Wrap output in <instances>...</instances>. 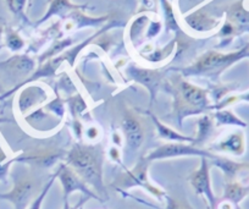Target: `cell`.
<instances>
[{"instance_id": "obj_1", "label": "cell", "mask_w": 249, "mask_h": 209, "mask_svg": "<svg viewBox=\"0 0 249 209\" xmlns=\"http://www.w3.org/2000/svg\"><path fill=\"white\" fill-rule=\"evenodd\" d=\"M66 164L88 185L95 193L105 201L107 199V187L104 184L105 152L102 146L92 143H73L66 152Z\"/></svg>"}, {"instance_id": "obj_2", "label": "cell", "mask_w": 249, "mask_h": 209, "mask_svg": "<svg viewBox=\"0 0 249 209\" xmlns=\"http://www.w3.org/2000/svg\"><path fill=\"white\" fill-rule=\"evenodd\" d=\"M249 57V44L242 49L231 53H220L209 50L200 55L191 66L179 70L183 76H213L217 77L225 70L238 62L239 60Z\"/></svg>"}, {"instance_id": "obj_3", "label": "cell", "mask_w": 249, "mask_h": 209, "mask_svg": "<svg viewBox=\"0 0 249 209\" xmlns=\"http://www.w3.org/2000/svg\"><path fill=\"white\" fill-rule=\"evenodd\" d=\"M148 163L145 158L141 159L135 168L124 170V174L116 180L115 185L120 190H128L132 187H142L148 193L154 196L159 201H164L166 192L152 184L148 177Z\"/></svg>"}, {"instance_id": "obj_4", "label": "cell", "mask_w": 249, "mask_h": 209, "mask_svg": "<svg viewBox=\"0 0 249 209\" xmlns=\"http://www.w3.org/2000/svg\"><path fill=\"white\" fill-rule=\"evenodd\" d=\"M214 153L209 151L202 150L197 147L193 143H184V142H169L165 145L159 146L148 153L145 155L147 162H154V160H164L171 159V158H179V157H200L212 159L214 157Z\"/></svg>"}, {"instance_id": "obj_5", "label": "cell", "mask_w": 249, "mask_h": 209, "mask_svg": "<svg viewBox=\"0 0 249 209\" xmlns=\"http://www.w3.org/2000/svg\"><path fill=\"white\" fill-rule=\"evenodd\" d=\"M54 175L59 179L60 184H61L64 201H69V197L73 192H81L87 198H93L97 199V201L104 202L95 192H93L89 189V186L68 164H60Z\"/></svg>"}, {"instance_id": "obj_6", "label": "cell", "mask_w": 249, "mask_h": 209, "mask_svg": "<svg viewBox=\"0 0 249 209\" xmlns=\"http://www.w3.org/2000/svg\"><path fill=\"white\" fill-rule=\"evenodd\" d=\"M175 95H177L196 114L203 113V110L213 109V104L208 97V91L186 80L178 81Z\"/></svg>"}, {"instance_id": "obj_7", "label": "cell", "mask_w": 249, "mask_h": 209, "mask_svg": "<svg viewBox=\"0 0 249 209\" xmlns=\"http://www.w3.org/2000/svg\"><path fill=\"white\" fill-rule=\"evenodd\" d=\"M191 186L195 190L196 194L203 196L208 202L209 209L216 208V196L212 187V177H210V163L207 158H200V165L196 171L188 177Z\"/></svg>"}, {"instance_id": "obj_8", "label": "cell", "mask_w": 249, "mask_h": 209, "mask_svg": "<svg viewBox=\"0 0 249 209\" xmlns=\"http://www.w3.org/2000/svg\"><path fill=\"white\" fill-rule=\"evenodd\" d=\"M126 75L130 77V80L140 83L143 87L148 90L150 95V107L153 104V100L157 97V93L161 86L164 74L157 69H145L141 67L136 64H130L126 67Z\"/></svg>"}, {"instance_id": "obj_9", "label": "cell", "mask_w": 249, "mask_h": 209, "mask_svg": "<svg viewBox=\"0 0 249 209\" xmlns=\"http://www.w3.org/2000/svg\"><path fill=\"white\" fill-rule=\"evenodd\" d=\"M121 131L126 143L124 154H135L144 142V129L138 117L132 113H126L121 120Z\"/></svg>"}, {"instance_id": "obj_10", "label": "cell", "mask_w": 249, "mask_h": 209, "mask_svg": "<svg viewBox=\"0 0 249 209\" xmlns=\"http://www.w3.org/2000/svg\"><path fill=\"white\" fill-rule=\"evenodd\" d=\"M36 181L32 177H21L16 180L13 190L8 193L0 194V198L8 199L15 209H26L35 198Z\"/></svg>"}, {"instance_id": "obj_11", "label": "cell", "mask_w": 249, "mask_h": 209, "mask_svg": "<svg viewBox=\"0 0 249 209\" xmlns=\"http://www.w3.org/2000/svg\"><path fill=\"white\" fill-rule=\"evenodd\" d=\"M213 150L231 157H243L247 150L246 134L242 130L229 132L214 143Z\"/></svg>"}, {"instance_id": "obj_12", "label": "cell", "mask_w": 249, "mask_h": 209, "mask_svg": "<svg viewBox=\"0 0 249 209\" xmlns=\"http://www.w3.org/2000/svg\"><path fill=\"white\" fill-rule=\"evenodd\" d=\"M66 152L60 148H43V150L32 151L28 154L18 158V162L28 163L35 167L39 168H52L56 164L60 159L65 158Z\"/></svg>"}, {"instance_id": "obj_13", "label": "cell", "mask_w": 249, "mask_h": 209, "mask_svg": "<svg viewBox=\"0 0 249 209\" xmlns=\"http://www.w3.org/2000/svg\"><path fill=\"white\" fill-rule=\"evenodd\" d=\"M36 69V60L27 54H18L0 62V70L6 71L14 77H25Z\"/></svg>"}, {"instance_id": "obj_14", "label": "cell", "mask_w": 249, "mask_h": 209, "mask_svg": "<svg viewBox=\"0 0 249 209\" xmlns=\"http://www.w3.org/2000/svg\"><path fill=\"white\" fill-rule=\"evenodd\" d=\"M184 23L191 31L197 33H209L219 27L220 20L213 18L204 10H196L184 16Z\"/></svg>"}, {"instance_id": "obj_15", "label": "cell", "mask_w": 249, "mask_h": 209, "mask_svg": "<svg viewBox=\"0 0 249 209\" xmlns=\"http://www.w3.org/2000/svg\"><path fill=\"white\" fill-rule=\"evenodd\" d=\"M48 98V93L44 88L39 86H28L25 87L18 95V108L21 114H26L35 107L42 104Z\"/></svg>"}, {"instance_id": "obj_16", "label": "cell", "mask_w": 249, "mask_h": 209, "mask_svg": "<svg viewBox=\"0 0 249 209\" xmlns=\"http://www.w3.org/2000/svg\"><path fill=\"white\" fill-rule=\"evenodd\" d=\"M210 165L219 168L225 176V181H231V180H237L238 175L243 172L244 170L249 169V163H238L230 158L221 157V155L215 154L212 159L209 160Z\"/></svg>"}, {"instance_id": "obj_17", "label": "cell", "mask_w": 249, "mask_h": 209, "mask_svg": "<svg viewBox=\"0 0 249 209\" xmlns=\"http://www.w3.org/2000/svg\"><path fill=\"white\" fill-rule=\"evenodd\" d=\"M249 196V182L243 184V182L237 180H231V181H225L224 187V201L231 202L233 206H239L247 197Z\"/></svg>"}, {"instance_id": "obj_18", "label": "cell", "mask_w": 249, "mask_h": 209, "mask_svg": "<svg viewBox=\"0 0 249 209\" xmlns=\"http://www.w3.org/2000/svg\"><path fill=\"white\" fill-rule=\"evenodd\" d=\"M69 19H70V22L65 25V31L78 30V28L88 27V26L98 27V26L103 25V23L109 19V16L89 18V16H86L85 14L81 13V10H75L70 16H69Z\"/></svg>"}, {"instance_id": "obj_19", "label": "cell", "mask_w": 249, "mask_h": 209, "mask_svg": "<svg viewBox=\"0 0 249 209\" xmlns=\"http://www.w3.org/2000/svg\"><path fill=\"white\" fill-rule=\"evenodd\" d=\"M82 9H87V5H78V4L71 3L70 0H52L48 11L45 15L40 19L38 23H43L47 20H49L52 16H64L70 11L75 10H82Z\"/></svg>"}, {"instance_id": "obj_20", "label": "cell", "mask_w": 249, "mask_h": 209, "mask_svg": "<svg viewBox=\"0 0 249 209\" xmlns=\"http://www.w3.org/2000/svg\"><path fill=\"white\" fill-rule=\"evenodd\" d=\"M149 116L152 117L153 124L155 125V129H157L158 134H159L160 138L166 139L169 142H184V143H193V137H187L183 134L178 133L177 131H175L174 129L169 127L167 125L162 124L159 119H158L157 115L149 113Z\"/></svg>"}, {"instance_id": "obj_21", "label": "cell", "mask_w": 249, "mask_h": 209, "mask_svg": "<svg viewBox=\"0 0 249 209\" xmlns=\"http://www.w3.org/2000/svg\"><path fill=\"white\" fill-rule=\"evenodd\" d=\"M213 119L215 121V126H233V127H239V129H244V127L248 126L244 120H242L241 117L237 116L232 110L227 109H219L215 110L214 115H213Z\"/></svg>"}, {"instance_id": "obj_22", "label": "cell", "mask_w": 249, "mask_h": 209, "mask_svg": "<svg viewBox=\"0 0 249 209\" xmlns=\"http://www.w3.org/2000/svg\"><path fill=\"white\" fill-rule=\"evenodd\" d=\"M149 23V18L148 15H141L136 18L131 22L130 28H128V38L130 42L135 48L141 45L145 38V27Z\"/></svg>"}, {"instance_id": "obj_23", "label": "cell", "mask_w": 249, "mask_h": 209, "mask_svg": "<svg viewBox=\"0 0 249 209\" xmlns=\"http://www.w3.org/2000/svg\"><path fill=\"white\" fill-rule=\"evenodd\" d=\"M197 126V136L193 138V145L198 147L199 145H203V143L212 136L213 131H214V129L216 126H215L214 119L207 114L202 115V116L198 119Z\"/></svg>"}, {"instance_id": "obj_24", "label": "cell", "mask_w": 249, "mask_h": 209, "mask_svg": "<svg viewBox=\"0 0 249 209\" xmlns=\"http://www.w3.org/2000/svg\"><path fill=\"white\" fill-rule=\"evenodd\" d=\"M162 9V18H164V26L165 32H179L178 21L176 19V14H175L174 6H172L170 0H160Z\"/></svg>"}, {"instance_id": "obj_25", "label": "cell", "mask_w": 249, "mask_h": 209, "mask_svg": "<svg viewBox=\"0 0 249 209\" xmlns=\"http://www.w3.org/2000/svg\"><path fill=\"white\" fill-rule=\"evenodd\" d=\"M230 22L239 26L249 25V9L246 8L244 1L233 4L229 11Z\"/></svg>"}, {"instance_id": "obj_26", "label": "cell", "mask_w": 249, "mask_h": 209, "mask_svg": "<svg viewBox=\"0 0 249 209\" xmlns=\"http://www.w3.org/2000/svg\"><path fill=\"white\" fill-rule=\"evenodd\" d=\"M4 44L6 45L9 50L16 53L22 50L25 48L26 43L18 31L13 30L11 27H8L5 28V35H4Z\"/></svg>"}, {"instance_id": "obj_27", "label": "cell", "mask_w": 249, "mask_h": 209, "mask_svg": "<svg viewBox=\"0 0 249 209\" xmlns=\"http://www.w3.org/2000/svg\"><path fill=\"white\" fill-rule=\"evenodd\" d=\"M72 43H73V38H71V37L56 40V42H55L54 44H53L52 47H50L49 49H48L47 52H45L44 54L39 57V64H43V62L47 61V60H49V59H52V57H57V55H59L60 53L64 52L66 48L70 47V45H72Z\"/></svg>"}, {"instance_id": "obj_28", "label": "cell", "mask_w": 249, "mask_h": 209, "mask_svg": "<svg viewBox=\"0 0 249 209\" xmlns=\"http://www.w3.org/2000/svg\"><path fill=\"white\" fill-rule=\"evenodd\" d=\"M174 48H175V42H171L169 45H166L165 48L162 49H155V50H149L147 52V54L143 55L147 61L153 62V64H158V62H161L164 61L166 57H169L171 55V53L174 52Z\"/></svg>"}, {"instance_id": "obj_29", "label": "cell", "mask_w": 249, "mask_h": 209, "mask_svg": "<svg viewBox=\"0 0 249 209\" xmlns=\"http://www.w3.org/2000/svg\"><path fill=\"white\" fill-rule=\"evenodd\" d=\"M242 102L249 103V91H246V92L242 93H231V95H229L227 97H225L220 103L213 105V108H214L215 110L225 109V108H229L230 105H233L236 104V103Z\"/></svg>"}, {"instance_id": "obj_30", "label": "cell", "mask_w": 249, "mask_h": 209, "mask_svg": "<svg viewBox=\"0 0 249 209\" xmlns=\"http://www.w3.org/2000/svg\"><path fill=\"white\" fill-rule=\"evenodd\" d=\"M66 102H68L69 108H70L71 113H72L73 119H78V116L82 115L83 113L87 110V103H86V100L83 99L82 95H76L75 93V95L69 97Z\"/></svg>"}, {"instance_id": "obj_31", "label": "cell", "mask_w": 249, "mask_h": 209, "mask_svg": "<svg viewBox=\"0 0 249 209\" xmlns=\"http://www.w3.org/2000/svg\"><path fill=\"white\" fill-rule=\"evenodd\" d=\"M55 179H56V176H55V175H53V176L50 177L49 181H48L47 184L44 185V187H43V189H42L40 193L38 194V196H36L35 198L32 199V202H31V203H30V206H28L26 209H40V208H42L43 201H44L45 196H47L48 192H49L50 187H52L53 184H54Z\"/></svg>"}, {"instance_id": "obj_32", "label": "cell", "mask_w": 249, "mask_h": 209, "mask_svg": "<svg viewBox=\"0 0 249 209\" xmlns=\"http://www.w3.org/2000/svg\"><path fill=\"white\" fill-rule=\"evenodd\" d=\"M8 8L11 13L20 19H26L25 8L27 0H6Z\"/></svg>"}, {"instance_id": "obj_33", "label": "cell", "mask_w": 249, "mask_h": 209, "mask_svg": "<svg viewBox=\"0 0 249 209\" xmlns=\"http://www.w3.org/2000/svg\"><path fill=\"white\" fill-rule=\"evenodd\" d=\"M162 30V23L160 21H149L147 31H145V38L147 39H153L157 37Z\"/></svg>"}, {"instance_id": "obj_34", "label": "cell", "mask_w": 249, "mask_h": 209, "mask_svg": "<svg viewBox=\"0 0 249 209\" xmlns=\"http://www.w3.org/2000/svg\"><path fill=\"white\" fill-rule=\"evenodd\" d=\"M165 201V209H191L187 204L182 203L181 201L176 198H172L169 194H165L164 197Z\"/></svg>"}, {"instance_id": "obj_35", "label": "cell", "mask_w": 249, "mask_h": 209, "mask_svg": "<svg viewBox=\"0 0 249 209\" xmlns=\"http://www.w3.org/2000/svg\"><path fill=\"white\" fill-rule=\"evenodd\" d=\"M107 155H109L110 159H111L112 162L117 163V164H120V165L122 164V159H121V154H120L119 147H115V146H112V147L109 150V152H107Z\"/></svg>"}, {"instance_id": "obj_36", "label": "cell", "mask_w": 249, "mask_h": 209, "mask_svg": "<svg viewBox=\"0 0 249 209\" xmlns=\"http://www.w3.org/2000/svg\"><path fill=\"white\" fill-rule=\"evenodd\" d=\"M233 33H234L233 23L230 22V21H226V22L224 23V26L221 27V30H220V36H222V37H231Z\"/></svg>"}, {"instance_id": "obj_37", "label": "cell", "mask_w": 249, "mask_h": 209, "mask_svg": "<svg viewBox=\"0 0 249 209\" xmlns=\"http://www.w3.org/2000/svg\"><path fill=\"white\" fill-rule=\"evenodd\" d=\"M72 127H73V132H75L76 137H77L78 139H82L83 134H85V127H83L82 122H81L78 119H73Z\"/></svg>"}, {"instance_id": "obj_38", "label": "cell", "mask_w": 249, "mask_h": 209, "mask_svg": "<svg viewBox=\"0 0 249 209\" xmlns=\"http://www.w3.org/2000/svg\"><path fill=\"white\" fill-rule=\"evenodd\" d=\"M85 134L90 139V141H94L95 138L99 137L100 131L97 126H89L87 127V129H85Z\"/></svg>"}, {"instance_id": "obj_39", "label": "cell", "mask_w": 249, "mask_h": 209, "mask_svg": "<svg viewBox=\"0 0 249 209\" xmlns=\"http://www.w3.org/2000/svg\"><path fill=\"white\" fill-rule=\"evenodd\" d=\"M111 141H112V145H114L115 147L120 148L122 145H124V137H122L117 131H115L114 133H112Z\"/></svg>"}, {"instance_id": "obj_40", "label": "cell", "mask_w": 249, "mask_h": 209, "mask_svg": "<svg viewBox=\"0 0 249 209\" xmlns=\"http://www.w3.org/2000/svg\"><path fill=\"white\" fill-rule=\"evenodd\" d=\"M216 208L217 209H234L236 208V206H233L231 202L224 201V199H222L219 204H216Z\"/></svg>"}, {"instance_id": "obj_41", "label": "cell", "mask_w": 249, "mask_h": 209, "mask_svg": "<svg viewBox=\"0 0 249 209\" xmlns=\"http://www.w3.org/2000/svg\"><path fill=\"white\" fill-rule=\"evenodd\" d=\"M4 35H5V26L0 20V49L5 45L4 44Z\"/></svg>"}, {"instance_id": "obj_42", "label": "cell", "mask_w": 249, "mask_h": 209, "mask_svg": "<svg viewBox=\"0 0 249 209\" xmlns=\"http://www.w3.org/2000/svg\"><path fill=\"white\" fill-rule=\"evenodd\" d=\"M87 199H88L87 197H86V198H82V199H81L80 203L76 204V206L73 207V209H83V204H85V202L87 201Z\"/></svg>"}, {"instance_id": "obj_43", "label": "cell", "mask_w": 249, "mask_h": 209, "mask_svg": "<svg viewBox=\"0 0 249 209\" xmlns=\"http://www.w3.org/2000/svg\"><path fill=\"white\" fill-rule=\"evenodd\" d=\"M141 4H142L144 8H152V1H150V0H141Z\"/></svg>"}, {"instance_id": "obj_44", "label": "cell", "mask_w": 249, "mask_h": 209, "mask_svg": "<svg viewBox=\"0 0 249 209\" xmlns=\"http://www.w3.org/2000/svg\"><path fill=\"white\" fill-rule=\"evenodd\" d=\"M62 209H73V208H71L69 201H64V207H62Z\"/></svg>"}, {"instance_id": "obj_45", "label": "cell", "mask_w": 249, "mask_h": 209, "mask_svg": "<svg viewBox=\"0 0 249 209\" xmlns=\"http://www.w3.org/2000/svg\"><path fill=\"white\" fill-rule=\"evenodd\" d=\"M3 92V87H1V85H0V93Z\"/></svg>"}, {"instance_id": "obj_46", "label": "cell", "mask_w": 249, "mask_h": 209, "mask_svg": "<svg viewBox=\"0 0 249 209\" xmlns=\"http://www.w3.org/2000/svg\"><path fill=\"white\" fill-rule=\"evenodd\" d=\"M234 209H242V208H241V206H236V208Z\"/></svg>"}, {"instance_id": "obj_47", "label": "cell", "mask_w": 249, "mask_h": 209, "mask_svg": "<svg viewBox=\"0 0 249 209\" xmlns=\"http://www.w3.org/2000/svg\"><path fill=\"white\" fill-rule=\"evenodd\" d=\"M30 1H31V0H30Z\"/></svg>"}]
</instances>
